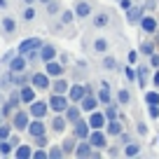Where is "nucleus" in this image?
<instances>
[{"mask_svg": "<svg viewBox=\"0 0 159 159\" xmlns=\"http://www.w3.org/2000/svg\"><path fill=\"white\" fill-rule=\"evenodd\" d=\"M42 45H45V42L33 35V38L21 40L19 47H16V52H19V54H24V56H28V54H33V52H40V49H42Z\"/></svg>", "mask_w": 159, "mask_h": 159, "instance_id": "obj_1", "label": "nucleus"}, {"mask_svg": "<svg viewBox=\"0 0 159 159\" xmlns=\"http://www.w3.org/2000/svg\"><path fill=\"white\" fill-rule=\"evenodd\" d=\"M47 103H49L52 112H66V108L70 105V98H68V94H54V91H52Z\"/></svg>", "mask_w": 159, "mask_h": 159, "instance_id": "obj_2", "label": "nucleus"}, {"mask_svg": "<svg viewBox=\"0 0 159 159\" xmlns=\"http://www.w3.org/2000/svg\"><path fill=\"white\" fill-rule=\"evenodd\" d=\"M30 84L38 91H49L52 89V77L47 73H30Z\"/></svg>", "mask_w": 159, "mask_h": 159, "instance_id": "obj_3", "label": "nucleus"}, {"mask_svg": "<svg viewBox=\"0 0 159 159\" xmlns=\"http://www.w3.org/2000/svg\"><path fill=\"white\" fill-rule=\"evenodd\" d=\"M30 112L28 110H16L14 115H12V126H14L16 131H26L28 129V124H30Z\"/></svg>", "mask_w": 159, "mask_h": 159, "instance_id": "obj_4", "label": "nucleus"}, {"mask_svg": "<svg viewBox=\"0 0 159 159\" xmlns=\"http://www.w3.org/2000/svg\"><path fill=\"white\" fill-rule=\"evenodd\" d=\"M49 103L47 101H38L35 98L33 103L28 105V112H30V117H35V119H42V117H47V112H49Z\"/></svg>", "mask_w": 159, "mask_h": 159, "instance_id": "obj_5", "label": "nucleus"}, {"mask_svg": "<svg viewBox=\"0 0 159 159\" xmlns=\"http://www.w3.org/2000/svg\"><path fill=\"white\" fill-rule=\"evenodd\" d=\"M138 26H140V30H143L145 35H154V33H157V28H159V24H157V16L148 14V12H145V14H143V19L138 21Z\"/></svg>", "mask_w": 159, "mask_h": 159, "instance_id": "obj_6", "label": "nucleus"}, {"mask_svg": "<svg viewBox=\"0 0 159 159\" xmlns=\"http://www.w3.org/2000/svg\"><path fill=\"white\" fill-rule=\"evenodd\" d=\"M108 138H110V136L105 134V129H91V134H89V143L94 145L96 150L108 148Z\"/></svg>", "mask_w": 159, "mask_h": 159, "instance_id": "obj_7", "label": "nucleus"}, {"mask_svg": "<svg viewBox=\"0 0 159 159\" xmlns=\"http://www.w3.org/2000/svg\"><path fill=\"white\" fill-rule=\"evenodd\" d=\"M73 134L77 136L80 140H87L89 138V134H91V124H89V119H77V122H75L73 124Z\"/></svg>", "mask_w": 159, "mask_h": 159, "instance_id": "obj_8", "label": "nucleus"}, {"mask_svg": "<svg viewBox=\"0 0 159 159\" xmlns=\"http://www.w3.org/2000/svg\"><path fill=\"white\" fill-rule=\"evenodd\" d=\"M28 63H30V61L26 59L24 54H19V52H16V54L10 59V63H7V66H10V70H12V73H24V70L28 68Z\"/></svg>", "mask_w": 159, "mask_h": 159, "instance_id": "obj_9", "label": "nucleus"}, {"mask_svg": "<svg viewBox=\"0 0 159 159\" xmlns=\"http://www.w3.org/2000/svg\"><path fill=\"white\" fill-rule=\"evenodd\" d=\"M80 105H82V110H84L87 115H89V112H94V110H96V108H98V105H101V101H98V94H94V91H89V94H87L84 98L80 101Z\"/></svg>", "mask_w": 159, "mask_h": 159, "instance_id": "obj_10", "label": "nucleus"}, {"mask_svg": "<svg viewBox=\"0 0 159 159\" xmlns=\"http://www.w3.org/2000/svg\"><path fill=\"white\" fill-rule=\"evenodd\" d=\"M94 152H96V148L89 143V138H87V140H80L77 148H75V157H82V159L94 157Z\"/></svg>", "mask_w": 159, "mask_h": 159, "instance_id": "obj_11", "label": "nucleus"}, {"mask_svg": "<svg viewBox=\"0 0 159 159\" xmlns=\"http://www.w3.org/2000/svg\"><path fill=\"white\" fill-rule=\"evenodd\" d=\"M87 119H89L91 129H105V124H108V117H105V112H101V110L89 112V115H87Z\"/></svg>", "mask_w": 159, "mask_h": 159, "instance_id": "obj_12", "label": "nucleus"}, {"mask_svg": "<svg viewBox=\"0 0 159 159\" xmlns=\"http://www.w3.org/2000/svg\"><path fill=\"white\" fill-rule=\"evenodd\" d=\"M89 94V87H84V84H73L68 89V98H70V103H80V101L84 98V96Z\"/></svg>", "mask_w": 159, "mask_h": 159, "instance_id": "obj_13", "label": "nucleus"}, {"mask_svg": "<svg viewBox=\"0 0 159 159\" xmlns=\"http://www.w3.org/2000/svg\"><path fill=\"white\" fill-rule=\"evenodd\" d=\"M70 122L66 119V115L63 112H54V117H52V126H49V131H54V134H63L66 131V126H68Z\"/></svg>", "mask_w": 159, "mask_h": 159, "instance_id": "obj_14", "label": "nucleus"}, {"mask_svg": "<svg viewBox=\"0 0 159 159\" xmlns=\"http://www.w3.org/2000/svg\"><path fill=\"white\" fill-rule=\"evenodd\" d=\"M26 131H28V134L30 136H33V138H35V136H47V131H49V129H47V126H45V122H42V119H30V124H28V129H26Z\"/></svg>", "mask_w": 159, "mask_h": 159, "instance_id": "obj_15", "label": "nucleus"}, {"mask_svg": "<svg viewBox=\"0 0 159 159\" xmlns=\"http://www.w3.org/2000/svg\"><path fill=\"white\" fill-rule=\"evenodd\" d=\"M82 112H84V110H82V105L80 103H70L68 108H66V119H68L70 124H75V122H77V119H82Z\"/></svg>", "mask_w": 159, "mask_h": 159, "instance_id": "obj_16", "label": "nucleus"}, {"mask_svg": "<svg viewBox=\"0 0 159 159\" xmlns=\"http://www.w3.org/2000/svg\"><path fill=\"white\" fill-rule=\"evenodd\" d=\"M45 73L47 75H49V77L52 80H54V77H61V75H63V63H61V61H47V63H45Z\"/></svg>", "mask_w": 159, "mask_h": 159, "instance_id": "obj_17", "label": "nucleus"}, {"mask_svg": "<svg viewBox=\"0 0 159 159\" xmlns=\"http://www.w3.org/2000/svg\"><path fill=\"white\" fill-rule=\"evenodd\" d=\"M124 14H126V21H129V24H138V21L143 19V14H145V5H134L131 10H126Z\"/></svg>", "mask_w": 159, "mask_h": 159, "instance_id": "obj_18", "label": "nucleus"}, {"mask_svg": "<svg viewBox=\"0 0 159 159\" xmlns=\"http://www.w3.org/2000/svg\"><path fill=\"white\" fill-rule=\"evenodd\" d=\"M124 131V124L119 122V119H108V124H105V134L110 138H119V134Z\"/></svg>", "mask_w": 159, "mask_h": 159, "instance_id": "obj_19", "label": "nucleus"}, {"mask_svg": "<svg viewBox=\"0 0 159 159\" xmlns=\"http://www.w3.org/2000/svg\"><path fill=\"white\" fill-rule=\"evenodd\" d=\"M68 89H70V82L63 77V75L52 80V89L49 91H54V94H68Z\"/></svg>", "mask_w": 159, "mask_h": 159, "instance_id": "obj_20", "label": "nucleus"}, {"mask_svg": "<svg viewBox=\"0 0 159 159\" xmlns=\"http://www.w3.org/2000/svg\"><path fill=\"white\" fill-rule=\"evenodd\" d=\"M35 91H38V89H35V87L30 84V82H28V84H24V87H19L21 101H24L26 105H30V103H33V101H35Z\"/></svg>", "mask_w": 159, "mask_h": 159, "instance_id": "obj_21", "label": "nucleus"}, {"mask_svg": "<svg viewBox=\"0 0 159 159\" xmlns=\"http://www.w3.org/2000/svg\"><path fill=\"white\" fill-rule=\"evenodd\" d=\"M75 14H77V19H89L91 16V5L87 0H77V2H75Z\"/></svg>", "mask_w": 159, "mask_h": 159, "instance_id": "obj_22", "label": "nucleus"}, {"mask_svg": "<svg viewBox=\"0 0 159 159\" xmlns=\"http://www.w3.org/2000/svg\"><path fill=\"white\" fill-rule=\"evenodd\" d=\"M56 56H59L56 47H54V45H47V42H45V45H42V49H40V61H45V63H47V61H54Z\"/></svg>", "mask_w": 159, "mask_h": 159, "instance_id": "obj_23", "label": "nucleus"}, {"mask_svg": "<svg viewBox=\"0 0 159 159\" xmlns=\"http://www.w3.org/2000/svg\"><path fill=\"white\" fill-rule=\"evenodd\" d=\"M14 157L16 159H33V148L26 145V143H19L14 148Z\"/></svg>", "mask_w": 159, "mask_h": 159, "instance_id": "obj_24", "label": "nucleus"}, {"mask_svg": "<svg viewBox=\"0 0 159 159\" xmlns=\"http://www.w3.org/2000/svg\"><path fill=\"white\" fill-rule=\"evenodd\" d=\"M12 73V70H10ZM30 82V73H12V87H24V84H28Z\"/></svg>", "mask_w": 159, "mask_h": 159, "instance_id": "obj_25", "label": "nucleus"}, {"mask_svg": "<svg viewBox=\"0 0 159 159\" xmlns=\"http://www.w3.org/2000/svg\"><path fill=\"white\" fill-rule=\"evenodd\" d=\"M138 52H140L143 56H148V59H150V56H152L154 52H157V42H152V40H145V42H140Z\"/></svg>", "mask_w": 159, "mask_h": 159, "instance_id": "obj_26", "label": "nucleus"}, {"mask_svg": "<svg viewBox=\"0 0 159 159\" xmlns=\"http://www.w3.org/2000/svg\"><path fill=\"white\" fill-rule=\"evenodd\" d=\"M122 154H124V157H138V154H140V145L131 140V143L122 145Z\"/></svg>", "mask_w": 159, "mask_h": 159, "instance_id": "obj_27", "label": "nucleus"}, {"mask_svg": "<svg viewBox=\"0 0 159 159\" xmlns=\"http://www.w3.org/2000/svg\"><path fill=\"white\" fill-rule=\"evenodd\" d=\"M108 49H110V42L105 38H96L94 40V52L96 54H108Z\"/></svg>", "mask_w": 159, "mask_h": 159, "instance_id": "obj_28", "label": "nucleus"}, {"mask_svg": "<svg viewBox=\"0 0 159 159\" xmlns=\"http://www.w3.org/2000/svg\"><path fill=\"white\" fill-rule=\"evenodd\" d=\"M98 101H101V105H108V103H112V91H110V87H101L98 91Z\"/></svg>", "mask_w": 159, "mask_h": 159, "instance_id": "obj_29", "label": "nucleus"}, {"mask_svg": "<svg viewBox=\"0 0 159 159\" xmlns=\"http://www.w3.org/2000/svg\"><path fill=\"white\" fill-rule=\"evenodd\" d=\"M7 103H10L14 110H19V105L24 103V101H21V94H19V87H14V89L10 91V98H7Z\"/></svg>", "mask_w": 159, "mask_h": 159, "instance_id": "obj_30", "label": "nucleus"}, {"mask_svg": "<svg viewBox=\"0 0 159 159\" xmlns=\"http://www.w3.org/2000/svg\"><path fill=\"white\" fill-rule=\"evenodd\" d=\"M91 24H94L96 28H105V26L110 24V14H105V12H98V14L91 19Z\"/></svg>", "mask_w": 159, "mask_h": 159, "instance_id": "obj_31", "label": "nucleus"}, {"mask_svg": "<svg viewBox=\"0 0 159 159\" xmlns=\"http://www.w3.org/2000/svg\"><path fill=\"white\" fill-rule=\"evenodd\" d=\"M138 84H140V89H145L148 87V75H150V68L148 66H138Z\"/></svg>", "mask_w": 159, "mask_h": 159, "instance_id": "obj_32", "label": "nucleus"}, {"mask_svg": "<svg viewBox=\"0 0 159 159\" xmlns=\"http://www.w3.org/2000/svg\"><path fill=\"white\" fill-rule=\"evenodd\" d=\"M103 112H105L108 119H119V103H108Z\"/></svg>", "mask_w": 159, "mask_h": 159, "instance_id": "obj_33", "label": "nucleus"}, {"mask_svg": "<svg viewBox=\"0 0 159 159\" xmlns=\"http://www.w3.org/2000/svg\"><path fill=\"white\" fill-rule=\"evenodd\" d=\"M0 154H2V157L14 154V143H12L10 138H7V140H0Z\"/></svg>", "mask_w": 159, "mask_h": 159, "instance_id": "obj_34", "label": "nucleus"}, {"mask_svg": "<svg viewBox=\"0 0 159 159\" xmlns=\"http://www.w3.org/2000/svg\"><path fill=\"white\" fill-rule=\"evenodd\" d=\"M2 30H5L7 35H12L16 30V21L12 19V16H2Z\"/></svg>", "mask_w": 159, "mask_h": 159, "instance_id": "obj_35", "label": "nucleus"}, {"mask_svg": "<svg viewBox=\"0 0 159 159\" xmlns=\"http://www.w3.org/2000/svg\"><path fill=\"white\" fill-rule=\"evenodd\" d=\"M117 103L119 105H129L131 103V91L129 89H119L117 91Z\"/></svg>", "mask_w": 159, "mask_h": 159, "instance_id": "obj_36", "label": "nucleus"}, {"mask_svg": "<svg viewBox=\"0 0 159 159\" xmlns=\"http://www.w3.org/2000/svg\"><path fill=\"white\" fill-rule=\"evenodd\" d=\"M73 19H77V14H75V10H63V12H61V24H63V26L73 24Z\"/></svg>", "mask_w": 159, "mask_h": 159, "instance_id": "obj_37", "label": "nucleus"}, {"mask_svg": "<svg viewBox=\"0 0 159 159\" xmlns=\"http://www.w3.org/2000/svg\"><path fill=\"white\" fill-rule=\"evenodd\" d=\"M124 77L129 80V82H136V80H138V70H136L131 63H126V68H124Z\"/></svg>", "mask_w": 159, "mask_h": 159, "instance_id": "obj_38", "label": "nucleus"}, {"mask_svg": "<svg viewBox=\"0 0 159 159\" xmlns=\"http://www.w3.org/2000/svg\"><path fill=\"white\" fill-rule=\"evenodd\" d=\"M145 105H159V91H145Z\"/></svg>", "mask_w": 159, "mask_h": 159, "instance_id": "obj_39", "label": "nucleus"}, {"mask_svg": "<svg viewBox=\"0 0 159 159\" xmlns=\"http://www.w3.org/2000/svg\"><path fill=\"white\" fill-rule=\"evenodd\" d=\"M61 157H66L63 148L61 145H49V159H61Z\"/></svg>", "mask_w": 159, "mask_h": 159, "instance_id": "obj_40", "label": "nucleus"}, {"mask_svg": "<svg viewBox=\"0 0 159 159\" xmlns=\"http://www.w3.org/2000/svg\"><path fill=\"white\" fill-rule=\"evenodd\" d=\"M45 7H47V12H49L52 16H56V14L61 12V5H59V0H49V2H47Z\"/></svg>", "mask_w": 159, "mask_h": 159, "instance_id": "obj_41", "label": "nucleus"}, {"mask_svg": "<svg viewBox=\"0 0 159 159\" xmlns=\"http://www.w3.org/2000/svg\"><path fill=\"white\" fill-rule=\"evenodd\" d=\"M103 68L105 70H117V59L115 56H103Z\"/></svg>", "mask_w": 159, "mask_h": 159, "instance_id": "obj_42", "label": "nucleus"}, {"mask_svg": "<svg viewBox=\"0 0 159 159\" xmlns=\"http://www.w3.org/2000/svg\"><path fill=\"white\" fill-rule=\"evenodd\" d=\"M12 131H14V126L10 124H0V140H7L12 136Z\"/></svg>", "mask_w": 159, "mask_h": 159, "instance_id": "obj_43", "label": "nucleus"}, {"mask_svg": "<svg viewBox=\"0 0 159 159\" xmlns=\"http://www.w3.org/2000/svg\"><path fill=\"white\" fill-rule=\"evenodd\" d=\"M21 16H24V21H33L35 19V7L33 5H26V10H24V14H21Z\"/></svg>", "mask_w": 159, "mask_h": 159, "instance_id": "obj_44", "label": "nucleus"}, {"mask_svg": "<svg viewBox=\"0 0 159 159\" xmlns=\"http://www.w3.org/2000/svg\"><path fill=\"white\" fill-rule=\"evenodd\" d=\"M33 159H49V150H45V148L33 150Z\"/></svg>", "mask_w": 159, "mask_h": 159, "instance_id": "obj_45", "label": "nucleus"}, {"mask_svg": "<svg viewBox=\"0 0 159 159\" xmlns=\"http://www.w3.org/2000/svg\"><path fill=\"white\" fill-rule=\"evenodd\" d=\"M138 56H140V52H138V49H129V54H126V61L134 66L136 61H138Z\"/></svg>", "mask_w": 159, "mask_h": 159, "instance_id": "obj_46", "label": "nucleus"}, {"mask_svg": "<svg viewBox=\"0 0 159 159\" xmlns=\"http://www.w3.org/2000/svg\"><path fill=\"white\" fill-rule=\"evenodd\" d=\"M148 115L150 119H159V105H148Z\"/></svg>", "mask_w": 159, "mask_h": 159, "instance_id": "obj_47", "label": "nucleus"}, {"mask_svg": "<svg viewBox=\"0 0 159 159\" xmlns=\"http://www.w3.org/2000/svg\"><path fill=\"white\" fill-rule=\"evenodd\" d=\"M136 131H138V136H148V124H145V122H138V126H136Z\"/></svg>", "mask_w": 159, "mask_h": 159, "instance_id": "obj_48", "label": "nucleus"}, {"mask_svg": "<svg viewBox=\"0 0 159 159\" xmlns=\"http://www.w3.org/2000/svg\"><path fill=\"white\" fill-rule=\"evenodd\" d=\"M35 148H45V145H47V136H35Z\"/></svg>", "mask_w": 159, "mask_h": 159, "instance_id": "obj_49", "label": "nucleus"}, {"mask_svg": "<svg viewBox=\"0 0 159 159\" xmlns=\"http://www.w3.org/2000/svg\"><path fill=\"white\" fill-rule=\"evenodd\" d=\"M145 5V12H154V7H157V0H143Z\"/></svg>", "mask_w": 159, "mask_h": 159, "instance_id": "obj_50", "label": "nucleus"}, {"mask_svg": "<svg viewBox=\"0 0 159 159\" xmlns=\"http://www.w3.org/2000/svg\"><path fill=\"white\" fill-rule=\"evenodd\" d=\"M119 140H122V145L131 143V134H129V131H122V134H119Z\"/></svg>", "mask_w": 159, "mask_h": 159, "instance_id": "obj_51", "label": "nucleus"}, {"mask_svg": "<svg viewBox=\"0 0 159 159\" xmlns=\"http://www.w3.org/2000/svg\"><path fill=\"white\" fill-rule=\"evenodd\" d=\"M150 68H159V54H157V52L150 56Z\"/></svg>", "mask_w": 159, "mask_h": 159, "instance_id": "obj_52", "label": "nucleus"}, {"mask_svg": "<svg viewBox=\"0 0 159 159\" xmlns=\"http://www.w3.org/2000/svg\"><path fill=\"white\" fill-rule=\"evenodd\" d=\"M119 7H122V10H131V7H134V0H119Z\"/></svg>", "mask_w": 159, "mask_h": 159, "instance_id": "obj_53", "label": "nucleus"}, {"mask_svg": "<svg viewBox=\"0 0 159 159\" xmlns=\"http://www.w3.org/2000/svg\"><path fill=\"white\" fill-rule=\"evenodd\" d=\"M152 84L159 89V68H154V75H152Z\"/></svg>", "mask_w": 159, "mask_h": 159, "instance_id": "obj_54", "label": "nucleus"}, {"mask_svg": "<svg viewBox=\"0 0 159 159\" xmlns=\"http://www.w3.org/2000/svg\"><path fill=\"white\" fill-rule=\"evenodd\" d=\"M10 140H12V143H14V148H16V145H19V131H16V134H14V131H12Z\"/></svg>", "mask_w": 159, "mask_h": 159, "instance_id": "obj_55", "label": "nucleus"}, {"mask_svg": "<svg viewBox=\"0 0 159 159\" xmlns=\"http://www.w3.org/2000/svg\"><path fill=\"white\" fill-rule=\"evenodd\" d=\"M14 54H16V52H7V54L2 56V63H10V59H12V56H14Z\"/></svg>", "mask_w": 159, "mask_h": 159, "instance_id": "obj_56", "label": "nucleus"}, {"mask_svg": "<svg viewBox=\"0 0 159 159\" xmlns=\"http://www.w3.org/2000/svg\"><path fill=\"white\" fill-rule=\"evenodd\" d=\"M59 61H61V63L66 66V63H68V61H70V56H68V54H59Z\"/></svg>", "mask_w": 159, "mask_h": 159, "instance_id": "obj_57", "label": "nucleus"}, {"mask_svg": "<svg viewBox=\"0 0 159 159\" xmlns=\"http://www.w3.org/2000/svg\"><path fill=\"white\" fill-rule=\"evenodd\" d=\"M7 7V0H0V10H5Z\"/></svg>", "mask_w": 159, "mask_h": 159, "instance_id": "obj_58", "label": "nucleus"}, {"mask_svg": "<svg viewBox=\"0 0 159 159\" xmlns=\"http://www.w3.org/2000/svg\"><path fill=\"white\" fill-rule=\"evenodd\" d=\"M26 5H35V2H38V0H24Z\"/></svg>", "mask_w": 159, "mask_h": 159, "instance_id": "obj_59", "label": "nucleus"}, {"mask_svg": "<svg viewBox=\"0 0 159 159\" xmlns=\"http://www.w3.org/2000/svg\"><path fill=\"white\" fill-rule=\"evenodd\" d=\"M2 119H5V115H2V110H0V124H2Z\"/></svg>", "mask_w": 159, "mask_h": 159, "instance_id": "obj_60", "label": "nucleus"}, {"mask_svg": "<svg viewBox=\"0 0 159 159\" xmlns=\"http://www.w3.org/2000/svg\"><path fill=\"white\" fill-rule=\"evenodd\" d=\"M38 2H42V5H47V2H49V0H38Z\"/></svg>", "mask_w": 159, "mask_h": 159, "instance_id": "obj_61", "label": "nucleus"}, {"mask_svg": "<svg viewBox=\"0 0 159 159\" xmlns=\"http://www.w3.org/2000/svg\"><path fill=\"white\" fill-rule=\"evenodd\" d=\"M2 103H5V98H2V94H0V105H2Z\"/></svg>", "mask_w": 159, "mask_h": 159, "instance_id": "obj_62", "label": "nucleus"}, {"mask_svg": "<svg viewBox=\"0 0 159 159\" xmlns=\"http://www.w3.org/2000/svg\"><path fill=\"white\" fill-rule=\"evenodd\" d=\"M115 2H119V0H115Z\"/></svg>", "mask_w": 159, "mask_h": 159, "instance_id": "obj_63", "label": "nucleus"}]
</instances>
